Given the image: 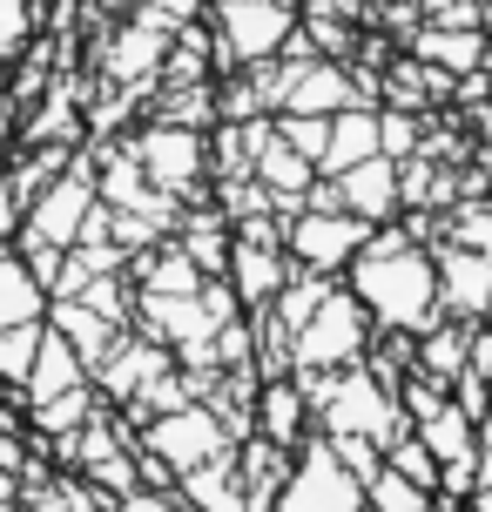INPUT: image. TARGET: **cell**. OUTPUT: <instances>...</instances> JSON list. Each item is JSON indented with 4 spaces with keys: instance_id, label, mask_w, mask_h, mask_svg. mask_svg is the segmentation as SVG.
Instances as JSON below:
<instances>
[{
    "instance_id": "cell-1",
    "label": "cell",
    "mask_w": 492,
    "mask_h": 512,
    "mask_svg": "<svg viewBox=\"0 0 492 512\" xmlns=\"http://www.w3.org/2000/svg\"><path fill=\"white\" fill-rule=\"evenodd\" d=\"M371 317H385L391 331H432V304H439V270L412 250L405 230H385L358 250V290H351Z\"/></svg>"
},
{
    "instance_id": "cell-2",
    "label": "cell",
    "mask_w": 492,
    "mask_h": 512,
    "mask_svg": "<svg viewBox=\"0 0 492 512\" xmlns=\"http://www.w3.org/2000/svg\"><path fill=\"white\" fill-rule=\"evenodd\" d=\"M277 512H364V479L331 452V438H311L277 492Z\"/></svg>"
},
{
    "instance_id": "cell-3",
    "label": "cell",
    "mask_w": 492,
    "mask_h": 512,
    "mask_svg": "<svg viewBox=\"0 0 492 512\" xmlns=\"http://www.w3.org/2000/svg\"><path fill=\"white\" fill-rule=\"evenodd\" d=\"M230 452V432H223V418L203 405H182V411H162L156 425L142 432V459H156L162 472H176V479H189L196 465L223 459Z\"/></svg>"
},
{
    "instance_id": "cell-4",
    "label": "cell",
    "mask_w": 492,
    "mask_h": 512,
    "mask_svg": "<svg viewBox=\"0 0 492 512\" xmlns=\"http://www.w3.org/2000/svg\"><path fill=\"white\" fill-rule=\"evenodd\" d=\"M364 351V304L351 297V290H331L324 304H317V317L297 331V371H344V364H358Z\"/></svg>"
},
{
    "instance_id": "cell-5",
    "label": "cell",
    "mask_w": 492,
    "mask_h": 512,
    "mask_svg": "<svg viewBox=\"0 0 492 512\" xmlns=\"http://www.w3.org/2000/svg\"><path fill=\"white\" fill-rule=\"evenodd\" d=\"M371 243V223L364 216H331V209H304L297 223H290V250H297V263L304 270H344V263H358V250Z\"/></svg>"
},
{
    "instance_id": "cell-6",
    "label": "cell",
    "mask_w": 492,
    "mask_h": 512,
    "mask_svg": "<svg viewBox=\"0 0 492 512\" xmlns=\"http://www.w3.org/2000/svg\"><path fill=\"white\" fill-rule=\"evenodd\" d=\"M284 34H290L284 0H223V14H216V41L230 61H263Z\"/></svg>"
},
{
    "instance_id": "cell-7",
    "label": "cell",
    "mask_w": 492,
    "mask_h": 512,
    "mask_svg": "<svg viewBox=\"0 0 492 512\" xmlns=\"http://www.w3.org/2000/svg\"><path fill=\"white\" fill-rule=\"evenodd\" d=\"M135 155H142V176L162 182V189H189L196 169H203V142L189 128H149Z\"/></svg>"
},
{
    "instance_id": "cell-8",
    "label": "cell",
    "mask_w": 492,
    "mask_h": 512,
    "mask_svg": "<svg viewBox=\"0 0 492 512\" xmlns=\"http://www.w3.org/2000/svg\"><path fill=\"white\" fill-rule=\"evenodd\" d=\"M337 203L351 209V216H364V223L391 216V209H398V162H391V155H371L358 169H344V176H337Z\"/></svg>"
},
{
    "instance_id": "cell-9",
    "label": "cell",
    "mask_w": 492,
    "mask_h": 512,
    "mask_svg": "<svg viewBox=\"0 0 492 512\" xmlns=\"http://www.w3.org/2000/svg\"><path fill=\"white\" fill-rule=\"evenodd\" d=\"M88 384V364H81V351L68 344L61 331H48L41 337V358H34V371H27V398L34 405H54V398H68V391H81Z\"/></svg>"
},
{
    "instance_id": "cell-10",
    "label": "cell",
    "mask_w": 492,
    "mask_h": 512,
    "mask_svg": "<svg viewBox=\"0 0 492 512\" xmlns=\"http://www.w3.org/2000/svg\"><path fill=\"white\" fill-rule=\"evenodd\" d=\"M439 297L452 310H492V256H479V250H452L439 256Z\"/></svg>"
},
{
    "instance_id": "cell-11",
    "label": "cell",
    "mask_w": 492,
    "mask_h": 512,
    "mask_svg": "<svg viewBox=\"0 0 492 512\" xmlns=\"http://www.w3.org/2000/svg\"><path fill=\"white\" fill-rule=\"evenodd\" d=\"M412 432L425 438V452H432L439 465H466V459H479V418H466V411L452 405V398H445L432 418H418Z\"/></svg>"
},
{
    "instance_id": "cell-12",
    "label": "cell",
    "mask_w": 492,
    "mask_h": 512,
    "mask_svg": "<svg viewBox=\"0 0 492 512\" xmlns=\"http://www.w3.org/2000/svg\"><path fill=\"white\" fill-rule=\"evenodd\" d=\"M182 506L189 512H250L243 506V472H236L230 452L209 459V465H196V472L182 479Z\"/></svg>"
},
{
    "instance_id": "cell-13",
    "label": "cell",
    "mask_w": 492,
    "mask_h": 512,
    "mask_svg": "<svg viewBox=\"0 0 492 512\" xmlns=\"http://www.w3.org/2000/svg\"><path fill=\"white\" fill-rule=\"evenodd\" d=\"M378 155V115H364V108H337L331 115V149H324V176H344V169H358Z\"/></svg>"
},
{
    "instance_id": "cell-14",
    "label": "cell",
    "mask_w": 492,
    "mask_h": 512,
    "mask_svg": "<svg viewBox=\"0 0 492 512\" xmlns=\"http://www.w3.org/2000/svg\"><path fill=\"white\" fill-rule=\"evenodd\" d=\"M41 304H48V283L34 277V263L27 256H0V331L41 324Z\"/></svg>"
},
{
    "instance_id": "cell-15",
    "label": "cell",
    "mask_w": 492,
    "mask_h": 512,
    "mask_svg": "<svg viewBox=\"0 0 492 512\" xmlns=\"http://www.w3.org/2000/svg\"><path fill=\"white\" fill-rule=\"evenodd\" d=\"M304 418H311V398H304V384H263V398H257V438H270V445H297L304 438Z\"/></svg>"
},
{
    "instance_id": "cell-16",
    "label": "cell",
    "mask_w": 492,
    "mask_h": 512,
    "mask_svg": "<svg viewBox=\"0 0 492 512\" xmlns=\"http://www.w3.org/2000/svg\"><path fill=\"white\" fill-rule=\"evenodd\" d=\"M311 176H317V162H311V155H297L284 135L257 149V182L270 189V196H290V203H297V196L311 189Z\"/></svg>"
},
{
    "instance_id": "cell-17",
    "label": "cell",
    "mask_w": 492,
    "mask_h": 512,
    "mask_svg": "<svg viewBox=\"0 0 492 512\" xmlns=\"http://www.w3.org/2000/svg\"><path fill=\"white\" fill-rule=\"evenodd\" d=\"M169 371V358H162L156 344H129L122 358L108 351V371H102V384H108V398H142L149 384Z\"/></svg>"
},
{
    "instance_id": "cell-18",
    "label": "cell",
    "mask_w": 492,
    "mask_h": 512,
    "mask_svg": "<svg viewBox=\"0 0 492 512\" xmlns=\"http://www.w3.org/2000/svg\"><path fill=\"white\" fill-rule=\"evenodd\" d=\"M344 102H351V88H344L337 68H297V81L284 95V115H337Z\"/></svg>"
},
{
    "instance_id": "cell-19",
    "label": "cell",
    "mask_w": 492,
    "mask_h": 512,
    "mask_svg": "<svg viewBox=\"0 0 492 512\" xmlns=\"http://www.w3.org/2000/svg\"><path fill=\"white\" fill-rule=\"evenodd\" d=\"M236 290L250 297V304H277V290H284V263L270 243H236Z\"/></svg>"
},
{
    "instance_id": "cell-20",
    "label": "cell",
    "mask_w": 492,
    "mask_h": 512,
    "mask_svg": "<svg viewBox=\"0 0 492 512\" xmlns=\"http://www.w3.org/2000/svg\"><path fill=\"white\" fill-rule=\"evenodd\" d=\"M364 512H439V506H432L425 486H412V479H398L391 465H378V472L364 479Z\"/></svg>"
},
{
    "instance_id": "cell-21",
    "label": "cell",
    "mask_w": 492,
    "mask_h": 512,
    "mask_svg": "<svg viewBox=\"0 0 492 512\" xmlns=\"http://www.w3.org/2000/svg\"><path fill=\"white\" fill-rule=\"evenodd\" d=\"M466 351H472L466 331H425V351H418V364H425V378H432V384H445V391H452V378L466 371Z\"/></svg>"
},
{
    "instance_id": "cell-22",
    "label": "cell",
    "mask_w": 492,
    "mask_h": 512,
    "mask_svg": "<svg viewBox=\"0 0 492 512\" xmlns=\"http://www.w3.org/2000/svg\"><path fill=\"white\" fill-rule=\"evenodd\" d=\"M41 324H14V331H0V384H27L34 358H41Z\"/></svg>"
},
{
    "instance_id": "cell-23",
    "label": "cell",
    "mask_w": 492,
    "mask_h": 512,
    "mask_svg": "<svg viewBox=\"0 0 492 512\" xmlns=\"http://www.w3.org/2000/svg\"><path fill=\"white\" fill-rule=\"evenodd\" d=\"M385 465H391V472H398V479H412V486L439 492V459L425 452V438H418V432H405V438H398V445H391V452H385Z\"/></svg>"
},
{
    "instance_id": "cell-24",
    "label": "cell",
    "mask_w": 492,
    "mask_h": 512,
    "mask_svg": "<svg viewBox=\"0 0 492 512\" xmlns=\"http://www.w3.org/2000/svg\"><path fill=\"white\" fill-rule=\"evenodd\" d=\"M452 243H459V250H479V256H492V203H472V209H459V216H452Z\"/></svg>"
},
{
    "instance_id": "cell-25",
    "label": "cell",
    "mask_w": 492,
    "mask_h": 512,
    "mask_svg": "<svg viewBox=\"0 0 492 512\" xmlns=\"http://www.w3.org/2000/svg\"><path fill=\"white\" fill-rule=\"evenodd\" d=\"M115 512H189L182 499H169L162 486H135L129 499H115Z\"/></svg>"
},
{
    "instance_id": "cell-26",
    "label": "cell",
    "mask_w": 492,
    "mask_h": 512,
    "mask_svg": "<svg viewBox=\"0 0 492 512\" xmlns=\"http://www.w3.org/2000/svg\"><path fill=\"white\" fill-rule=\"evenodd\" d=\"M27 34V0H0V48H14Z\"/></svg>"
},
{
    "instance_id": "cell-27",
    "label": "cell",
    "mask_w": 492,
    "mask_h": 512,
    "mask_svg": "<svg viewBox=\"0 0 492 512\" xmlns=\"http://www.w3.org/2000/svg\"><path fill=\"white\" fill-rule=\"evenodd\" d=\"M425 54H439V61H452V68H466V61H472V41H459V34H445V41H439V34H432V41H425Z\"/></svg>"
},
{
    "instance_id": "cell-28",
    "label": "cell",
    "mask_w": 492,
    "mask_h": 512,
    "mask_svg": "<svg viewBox=\"0 0 492 512\" xmlns=\"http://www.w3.org/2000/svg\"><path fill=\"white\" fill-rule=\"evenodd\" d=\"M14 506V472H0V512Z\"/></svg>"
},
{
    "instance_id": "cell-29",
    "label": "cell",
    "mask_w": 492,
    "mask_h": 512,
    "mask_svg": "<svg viewBox=\"0 0 492 512\" xmlns=\"http://www.w3.org/2000/svg\"><path fill=\"white\" fill-rule=\"evenodd\" d=\"M486 189H492V162H486Z\"/></svg>"
},
{
    "instance_id": "cell-30",
    "label": "cell",
    "mask_w": 492,
    "mask_h": 512,
    "mask_svg": "<svg viewBox=\"0 0 492 512\" xmlns=\"http://www.w3.org/2000/svg\"><path fill=\"white\" fill-rule=\"evenodd\" d=\"M7 512H14V506H7Z\"/></svg>"
},
{
    "instance_id": "cell-31",
    "label": "cell",
    "mask_w": 492,
    "mask_h": 512,
    "mask_svg": "<svg viewBox=\"0 0 492 512\" xmlns=\"http://www.w3.org/2000/svg\"><path fill=\"white\" fill-rule=\"evenodd\" d=\"M466 512H472V506H466Z\"/></svg>"
}]
</instances>
